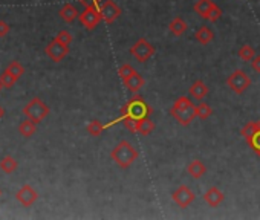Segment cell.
Instances as JSON below:
<instances>
[{"instance_id":"obj_33","label":"cell","mask_w":260,"mask_h":220,"mask_svg":"<svg viewBox=\"0 0 260 220\" xmlns=\"http://www.w3.org/2000/svg\"><path fill=\"white\" fill-rule=\"evenodd\" d=\"M9 33V25L5 20H0V37H5Z\"/></svg>"},{"instance_id":"obj_20","label":"cell","mask_w":260,"mask_h":220,"mask_svg":"<svg viewBox=\"0 0 260 220\" xmlns=\"http://www.w3.org/2000/svg\"><path fill=\"white\" fill-rule=\"evenodd\" d=\"M194 38L197 40V43H201L202 46H207L213 41L214 38V33L208 28V26H201L196 33H194Z\"/></svg>"},{"instance_id":"obj_30","label":"cell","mask_w":260,"mask_h":220,"mask_svg":"<svg viewBox=\"0 0 260 220\" xmlns=\"http://www.w3.org/2000/svg\"><path fill=\"white\" fill-rule=\"evenodd\" d=\"M133 72H136L130 65H122V66H119V69H118V75H119V78L122 81L126 80V78H129Z\"/></svg>"},{"instance_id":"obj_11","label":"cell","mask_w":260,"mask_h":220,"mask_svg":"<svg viewBox=\"0 0 260 220\" xmlns=\"http://www.w3.org/2000/svg\"><path fill=\"white\" fill-rule=\"evenodd\" d=\"M68 54H69V46L58 41L57 38H54L48 46H46V55L55 63H60Z\"/></svg>"},{"instance_id":"obj_35","label":"cell","mask_w":260,"mask_h":220,"mask_svg":"<svg viewBox=\"0 0 260 220\" xmlns=\"http://www.w3.org/2000/svg\"><path fill=\"white\" fill-rule=\"evenodd\" d=\"M2 89H3V87H2V83H0V90H2Z\"/></svg>"},{"instance_id":"obj_12","label":"cell","mask_w":260,"mask_h":220,"mask_svg":"<svg viewBox=\"0 0 260 220\" xmlns=\"http://www.w3.org/2000/svg\"><path fill=\"white\" fill-rule=\"evenodd\" d=\"M15 197H17V200L22 203L23 207H31L33 203H36L37 202V199H38V193L34 190L33 186L31 185H23L20 190L17 191V194H15Z\"/></svg>"},{"instance_id":"obj_14","label":"cell","mask_w":260,"mask_h":220,"mask_svg":"<svg viewBox=\"0 0 260 220\" xmlns=\"http://www.w3.org/2000/svg\"><path fill=\"white\" fill-rule=\"evenodd\" d=\"M188 93H190V97H191L193 100L202 101V100L208 95V86H207L202 80H197V81H194V83L190 86Z\"/></svg>"},{"instance_id":"obj_21","label":"cell","mask_w":260,"mask_h":220,"mask_svg":"<svg viewBox=\"0 0 260 220\" xmlns=\"http://www.w3.org/2000/svg\"><path fill=\"white\" fill-rule=\"evenodd\" d=\"M153 130H155V122H153L149 116L136 121V132L135 133H140L143 136H149Z\"/></svg>"},{"instance_id":"obj_23","label":"cell","mask_w":260,"mask_h":220,"mask_svg":"<svg viewBox=\"0 0 260 220\" xmlns=\"http://www.w3.org/2000/svg\"><path fill=\"white\" fill-rule=\"evenodd\" d=\"M15 168H17V161H15L12 156H5V158L0 161V170L6 173V175H11L12 171H15Z\"/></svg>"},{"instance_id":"obj_17","label":"cell","mask_w":260,"mask_h":220,"mask_svg":"<svg viewBox=\"0 0 260 220\" xmlns=\"http://www.w3.org/2000/svg\"><path fill=\"white\" fill-rule=\"evenodd\" d=\"M60 17L63 19L66 23H72V22H75L76 19L80 17V12H78V9H76L72 3H66V5H63V8L60 9Z\"/></svg>"},{"instance_id":"obj_3","label":"cell","mask_w":260,"mask_h":220,"mask_svg":"<svg viewBox=\"0 0 260 220\" xmlns=\"http://www.w3.org/2000/svg\"><path fill=\"white\" fill-rule=\"evenodd\" d=\"M170 115L184 127L190 125L197 118V106L188 97H179L173 107L170 109Z\"/></svg>"},{"instance_id":"obj_26","label":"cell","mask_w":260,"mask_h":220,"mask_svg":"<svg viewBox=\"0 0 260 220\" xmlns=\"http://www.w3.org/2000/svg\"><path fill=\"white\" fill-rule=\"evenodd\" d=\"M5 71L9 72L11 75H14L15 78H17V80H19V78L25 73V68H23V65H20L19 61H11Z\"/></svg>"},{"instance_id":"obj_18","label":"cell","mask_w":260,"mask_h":220,"mask_svg":"<svg viewBox=\"0 0 260 220\" xmlns=\"http://www.w3.org/2000/svg\"><path fill=\"white\" fill-rule=\"evenodd\" d=\"M168 29H170V33L175 37H182L184 34H186V31L188 29V23L182 17H175L170 22V25H168Z\"/></svg>"},{"instance_id":"obj_28","label":"cell","mask_w":260,"mask_h":220,"mask_svg":"<svg viewBox=\"0 0 260 220\" xmlns=\"http://www.w3.org/2000/svg\"><path fill=\"white\" fill-rule=\"evenodd\" d=\"M213 115V109L207 103H199L197 104V118L208 119Z\"/></svg>"},{"instance_id":"obj_31","label":"cell","mask_w":260,"mask_h":220,"mask_svg":"<svg viewBox=\"0 0 260 220\" xmlns=\"http://www.w3.org/2000/svg\"><path fill=\"white\" fill-rule=\"evenodd\" d=\"M58 41H61V43H65V44H71L72 43V34L71 33H68V31H60V33L57 34V37H55Z\"/></svg>"},{"instance_id":"obj_13","label":"cell","mask_w":260,"mask_h":220,"mask_svg":"<svg viewBox=\"0 0 260 220\" xmlns=\"http://www.w3.org/2000/svg\"><path fill=\"white\" fill-rule=\"evenodd\" d=\"M204 202L207 203L208 207H211V208H218L221 203L223 202V199H225V194L219 190L218 186H211V188H208V190L204 193Z\"/></svg>"},{"instance_id":"obj_1","label":"cell","mask_w":260,"mask_h":220,"mask_svg":"<svg viewBox=\"0 0 260 220\" xmlns=\"http://www.w3.org/2000/svg\"><path fill=\"white\" fill-rule=\"evenodd\" d=\"M153 113V109L144 101L143 97L136 95L133 98H130L126 106L121 109V116L116 118L115 121L106 124V129L107 127H112V125L118 124V122H122L124 119H143V118H147Z\"/></svg>"},{"instance_id":"obj_34","label":"cell","mask_w":260,"mask_h":220,"mask_svg":"<svg viewBox=\"0 0 260 220\" xmlns=\"http://www.w3.org/2000/svg\"><path fill=\"white\" fill-rule=\"evenodd\" d=\"M78 2H81L84 6H89V5H98L101 0H78Z\"/></svg>"},{"instance_id":"obj_5","label":"cell","mask_w":260,"mask_h":220,"mask_svg":"<svg viewBox=\"0 0 260 220\" xmlns=\"http://www.w3.org/2000/svg\"><path fill=\"white\" fill-rule=\"evenodd\" d=\"M226 86L231 89L234 93H237V95H242V93L247 92L248 87H251V78L245 71L236 69L233 73L228 75Z\"/></svg>"},{"instance_id":"obj_16","label":"cell","mask_w":260,"mask_h":220,"mask_svg":"<svg viewBox=\"0 0 260 220\" xmlns=\"http://www.w3.org/2000/svg\"><path fill=\"white\" fill-rule=\"evenodd\" d=\"M187 173L193 178V179H201L205 176V173H207V167L202 161H199V159H194L191 161L188 165H187Z\"/></svg>"},{"instance_id":"obj_36","label":"cell","mask_w":260,"mask_h":220,"mask_svg":"<svg viewBox=\"0 0 260 220\" xmlns=\"http://www.w3.org/2000/svg\"><path fill=\"white\" fill-rule=\"evenodd\" d=\"M0 194H2V191H0Z\"/></svg>"},{"instance_id":"obj_29","label":"cell","mask_w":260,"mask_h":220,"mask_svg":"<svg viewBox=\"0 0 260 220\" xmlns=\"http://www.w3.org/2000/svg\"><path fill=\"white\" fill-rule=\"evenodd\" d=\"M221 17H222V9H221L218 5H214V6H213V9L208 12V15H207V19H205V20H208V22L214 23V22H218Z\"/></svg>"},{"instance_id":"obj_24","label":"cell","mask_w":260,"mask_h":220,"mask_svg":"<svg viewBox=\"0 0 260 220\" xmlns=\"http://www.w3.org/2000/svg\"><path fill=\"white\" fill-rule=\"evenodd\" d=\"M257 54H256V49L253 48V46L251 44H243L242 46V48L239 49V57H240V60L242 61H253V58L256 57Z\"/></svg>"},{"instance_id":"obj_7","label":"cell","mask_w":260,"mask_h":220,"mask_svg":"<svg viewBox=\"0 0 260 220\" xmlns=\"http://www.w3.org/2000/svg\"><path fill=\"white\" fill-rule=\"evenodd\" d=\"M130 54L138 63H146L149 58H151L156 54V49H155V46L149 43L146 38H140V40H136V43L132 44Z\"/></svg>"},{"instance_id":"obj_6","label":"cell","mask_w":260,"mask_h":220,"mask_svg":"<svg viewBox=\"0 0 260 220\" xmlns=\"http://www.w3.org/2000/svg\"><path fill=\"white\" fill-rule=\"evenodd\" d=\"M240 135L248 143V146L260 156V121L247 122L240 129Z\"/></svg>"},{"instance_id":"obj_10","label":"cell","mask_w":260,"mask_h":220,"mask_svg":"<svg viewBox=\"0 0 260 220\" xmlns=\"http://www.w3.org/2000/svg\"><path fill=\"white\" fill-rule=\"evenodd\" d=\"M172 199L175 200V203L179 207V208H188L191 203L194 202L196 199V194L190 190V188L187 185H181L178 190L173 191L172 194Z\"/></svg>"},{"instance_id":"obj_27","label":"cell","mask_w":260,"mask_h":220,"mask_svg":"<svg viewBox=\"0 0 260 220\" xmlns=\"http://www.w3.org/2000/svg\"><path fill=\"white\" fill-rule=\"evenodd\" d=\"M15 81H17V78H15L14 75H11L9 72H6V71H3V73L0 75V83H2L3 89H11L15 84Z\"/></svg>"},{"instance_id":"obj_4","label":"cell","mask_w":260,"mask_h":220,"mask_svg":"<svg viewBox=\"0 0 260 220\" xmlns=\"http://www.w3.org/2000/svg\"><path fill=\"white\" fill-rule=\"evenodd\" d=\"M49 112H51L49 106H46L40 98H33L23 107V115L28 119L34 121L36 124H40L46 116L49 115Z\"/></svg>"},{"instance_id":"obj_15","label":"cell","mask_w":260,"mask_h":220,"mask_svg":"<svg viewBox=\"0 0 260 220\" xmlns=\"http://www.w3.org/2000/svg\"><path fill=\"white\" fill-rule=\"evenodd\" d=\"M124 86L130 90V92H133V93H136L138 90H140L141 87H144V84H146V80L143 78V75L140 73V72H133L129 78H126L124 81Z\"/></svg>"},{"instance_id":"obj_19","label":"cell","mask_w":260,"mask_h":220,"mask_svg":"<svg viewBox=\"0 0 260 220\" xmlns=\"http://www.w3.org/2000/svg\"><path fill=\"white\" fill-rule=\"evenodd\" d=\"M214 5H216V3H214L213 0H197V2L194 3V6H193V9H194V12L199 15V17L205 20L208 12L213 9Z\"/></svg>"},{"instance_id":"obj_8","label":"cell","mask_w":260,"mask_h":220,"mask_svg":"<svg viewBox=\"0 0 260 220\" xmlns=\"http://www.w3.org/2000/svg\"><path fill=\"white\" fill-rule=\"evenodd\" d=\"M80 22L81 25L87 29V31H94L100 22L103 20L101 17V12L98 9V5H89V6H84V11L80 14Z\"/></svg>"},{"instance_id":"obj_25","label":"cell","mask_w":260,"mask_h":220,"mask_svg":"<svg viewBox=\"0 0 260 220\" xmlns=\"http://www.w3.org/2000/svg\"><path fill=\"white\" fill-rule=\"evenodd\" d=\"M87 133L90 136H100L104 130H106V125H103L98 119H92L89 124H87V127H86Z\"/></svg>"},{"instance_id":"obj_2","label":"cell","mask_w":260,"mask_h":220,"mask_svg":"<svg viewBox=\"0 0 260 220\" xmlns=\"http://www.w3.org/2000/svg\"><path fill=\"white\" fill-rule=\"evenodd\" d=\"M111 158H112V161H115V164L119 168L127 170L136 162L138 158H140V153H138V150L135 148V146L132 143L122 139L112 148Z\"/></svg>"},{"instance_id":"obj_9","label":"cell","mask_w":260,"mask_h":220,"mask_svg":"<svg viewBox=\"0 0 260 220\" xmlns=\"http://www.w3.org/2000/svg\"><path fill=\"white\" fill-rule=\"evenodd\" d=\"M98 9L101 12L103 22H106L107 25H112L122 14V9L118 6L116 2H113V0H101L98 3Z\"/></svg>"},{"instance_id":"obj_22","label":"cell","mask_w":260,"mask_h":220,"mask_svg":"<svg viewBox=\"0 0 260 220\" xmlns=\"http://www.w3.org/2000/svg\"><path fill=\"white\" fill-rule=\"evenodd\" d=\"M19 132H20V135H22L23 138H31L33 135H36V132H37V124H36L34 121H31V119L26 118L25 121L20 122Z\"/></svg>"},{"instance_id":"obj_32","label":"cell","mask_w":260,"mask_h":220,"mask_svg":"<svg viewBox=\"0 0 260 220\" xmlns=\"http://www.w3.org/2000/svg\"><path fill=\"white\" fill-rule=\"evenodd\" d=\"M251 68L256 73H260V55H256L251 61Z\"/></svg>"}]
</instances>
